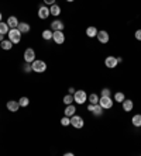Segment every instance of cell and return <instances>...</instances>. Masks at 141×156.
I'll list each match as a JSON object with an SVG mask.
<instances>
[{
    "label": "cell",
    "instance_id": "6da1fadb",
    "mask_svg": "<svg viewBox=\"0 0 141 156\" xmlns=\"http://www.w3.org/2000/svg\"><path fill=\"white\" fill-rule=\"evenodd\" d=\"M31 68H33V72L43 73L47 70V63L44 61H40V59H35V61L31 63Z\"/></svg>",
    "mask_w": 141,
    "mask_h": 156
},
{
    "label": "cell",
    "instance_id": "7a4b0ae2",
    "mask_svg": "<svg viewBox=\"0 0 141 156\" xmlns=\"http://www.w3.org/2000/svg\"><path fill=\"white\" fill-rule=\"evenodd\" d=\"M7 35H9V40H10L13 44H18L20 41H21L23 34L18 31V28H10V31H9Z\"/></svg>",
    "mask_w": 141,
    "mask_h": 156
},
{
    "label": "cell",
    "instance_id": "3957f363",
    "mask_svg": "<svg viewBox=\"0 0 141 156\" xmlns=\"http://www.w3.org/2000/svg\"><path fill=\"white\" fill-rule=\"evenodd\" d=\"M73 100H75V103H78V104H83L85 101H87V94L85 90H76L75 93H73Z\"/></svg>",
    "mask_w": 141,
    "mask_h": 156
},
{
    "label": "cell",
    "instance_id": "277c9868",
    "mask_svg": "<svg viewBox=\"0 0 141 156\" xmlns=\"http://www.w3.org/2000/svg\"><path fill=\"white\" fill-rule=\"evenodd\" d=\"M113 100L112 97H109V96H102V97H99V104L103 107V110H110L113 107Z\"/></svg>",
    "mask_w": 141,
    "mask_h": 156
},
{
    "label": "cell",
    "instance_id": "5b68a950",
    "mask_svg": "<svg viewBox=\"0 0 141 156\" xmlns=\"http://www.w3.org/2000/svg\"><path fill=\"white\" fill-rule=\"evenodd\" d=\"M52 40L55 41L57 45L64 44L65 42V34H64V31H52Z\"/></svg>",
    "mask_w": 141,
    "mask_h": 156
},
{
    "label": "cell",
    "instance_id": "8992f818",
    "mask_svg": "<svg viewBox=\"0 0 141 156\" xmlns=\"http://www.w3.org/2000/svg\"><path fill=\"white\" fill-rule=\"evenodd\" d=\"M71 125H72L73 128H78V129H79V128H82L83 125H85V122H83V118L80 115H72L71 117Z\"/></svg>",
    "mask_w": 141,
    "mask_h": 156
},
{
    "label": "cell",
    "instance_id": "52a82bcc",
    "mask_svg": "<svg viewBox=\"0 0 141 156\" xmlns=\"http://www.w3.org/2000/svg\"><path fill=\"white\" fill-rule=\"evenodd\" d=\"M24 61L27 63H33L35 61V52H34L33 48H27L24 51Z\"/></svg>",
    "mask_w": 141,
    "mask_h": 156
},
{
    "label": "cell",
    "instance_id": "ba28073f",
    "mask_svg": "<svg viewBox=\"0 0 141 156\" xmlns=\"http://www.w3.org/2000/svg\"><path fill=\"white\" fill-rule=\"evenodd\" d=\"M87 110L91 111V113H93L96 117H100L102 114H103V107H102L100 104H89L87 105Z\"/></svg>",
    "mask_w": 141,
    "mask_h": 156
},
{
    "label": "cell",
    "instance_id": "9c48e42d",
    "mask_svg": "<svg viewBox=\"0 0 141 156\" xmlns=\"http://www.w3.org/2000/svg\"><path fill=\"white\" fill-rule=\"evenodd\" d=\"M117 63H119V62H117L116 56H107V58L105 59V65L107 66L109 69H114L117 66Z\"/></svg>",
    "mask_w": 141,
    "mask_h": 156
},
{
    "label": "cell",
    "instance_id": "30bf717a",
    "mask_svg": "<svg viewBox=\"0 0 141 156\" xmlns=\"http://www.w3.org/2000/svg\"><path fill=\"white\" fill-rule=\"evenodd\" d=\"M50 9L47 7V6H41L40 9H38V17L41 18V20H45V18H48V16H50Z\"/></svg>",
    "mask_w": 141,
    "mask_h": 156
},
{
    "label": "cell",
    "instance_id": "8fae6325",
    "mask_svg": "<svg viewBox=\"0 0 141 156\" xmlns=\"http://www.w3.org/2000/svg\"><path fill=\"white\" fill-rule=\"evenodd\" d=\"M98 40L100 44H107L109 42V33L107 31H98Z\"/></svg>",
    "mask_w": 141,
    "mask_h": 156
},
{
    "label": "cell",
    "instance_id": "7c38bea8",
    "mask_svg": "<svg viewBox=\"0 0 141 156\" xmlns=\"http://www.w3.org/2000/svg\"><path fill=\"white\" fill-rule=\"evenodd\" d=\"M7 110L9 111H11V113H17V110L20 108V104H18V101H14V100H10V101H7Z\"/></svg>",
    "mask_w": 141,
    "mask_h": 156
},
{
    "label": "cell",
    "instance_id": "4fadbf2b",
    "mask_svg": "<svg viewBox=\"0 0 141 156\" xmlns=\"http://www.w3.org/2000/svg\"><path fill=\"white\" fill-rule=\"evenodd\" d=\"M64 23L59 21V20H55V21L51 23V30L52 31H64Z\"/></svg>",
    "mask_w": 141,
    "mask_h": 156
},
{
    "label": "cell",
    "instance_id": "5bb4252c",
    "mask_svg": "<svg viewBox=\"0 0 141 156\" xmlns=\"http://www.w3.org/2000/svg\"><path fill=\"white\" fill-rule=\"evenodd\" d=\"M17 28H18V31H20L21 34H27L30 30H31V27H30L28 23H18Z\"/></svg>",
    "mask_w": 141,
    "mask_h": 156
},
{
    "label": "cell",
    "instance_id": "9a60e30c",
    "mask_svg": "<svg viewBox=\"0 0 141 156\" xmlns=\"http://www.w3.org/2000/svg\"><path fill=\"white\" fill-rule=\"evenodd\" d=\"M7 26L10 27V28H17V26H18V20H17V17H14V16H11V17H9L7 18Z\"/></svg>",
    "mask_w": 141,
    "mask_h": 156
},
{
    "label": "cell",
    "instance_id": "2e32d148",
    "mask_svg": "<svg viewBox=\"0 0 141 156\" xmlns=\"http://www.w3.org/2000/svg\"><path fill=\"white\" fill-rule=\"evenodd\" d=\"M75 113H76V107L73 104H68L66 105V108H65V115L66 117H69V118H71V117L72 115H75Z\"/></svg>",
    "mask_w": 141,
    "mask_h": 156
},
{
    "label": "cell",
    "instance_id": "e0dca14e",
    "mask_svg": "<svg viewBox=\"0 0 141 156\" xmlns=\"http://www.w3.org/2000/svg\"><path fill=\"white\" fill-rule=\"evenodd\" d=\"M50 13H51L52 16H55V17H57V16L61 14V7H59V6H58L57 3L51 4V7H50Z\"/></svg>",
    "mask_w": 141,
    "mask_h": 156
},
{
    "label": "cell",
    "instance_id": "ac0fdd59",
    "mask_svg": "<svg viewBox=\"0 0 141 156\" xmlns=\"http://www.w3.org/2000/svg\"><path fill=\"white\" fill-rule=\"evenodd\" d=\"M0 48H3L4 51H10L11 48H13V42L10 40H3L0 42Z\"/></svg>",
    "mask_w": 141,
    "mask_h": 156
},
{
    "label": "cell",
    "instance_id": "d6986e66",
    "mask_svg": "<svg viewBox=\"0 0 141 156\" xmlns=\"http://www.w3.org/2000/svg\"><path fill=\"white\" fill-rule=\"evenodd\" d=\"M121 104H123V110L124 111H127V113H128V111H131V110H133V107H134V104H133V101H131V100H128V98H124V101L121 103Z\"/></svg>",
    "mask_w": 141,
    "mask_h": 156
},
{
    "label": "cell",
    "instance_id": "ffe728a7",
    "mask_svg": "<svg viewBox=\"0 0 141 156\" xmlns=\"http://www.w3.org/2000/svg\"><path fill=\"white\" fill-rule=\"evenodd\" d=\"M86 35L89 38H93V37L98 35V28L96 27H87L86 28Z\"/></svg>",
    "mask_w": 141,
    "mask_h": 156
},
{
    "label": "cell",
    "instance_id": "44dd1931",
    "mask_svg": "<svg viewBox=\"0 0 141 156\" xmlns=\"http://www.w3.org/2000/svg\"><path fill=\"white\" fill-rule=\"evenodd\" d=\"M131 124H133L134 127H141V114H135L131 118Z\"/></svg>",
    "mask_w": 141,
    "mask_h": 156
},
{
    "label": "cell",
    "instance_id": "7402d4cb",
    "mask_svg": "<svg viewBox=\"0 0 141 156\" xmlns=\"http://www.w3.org/2000/svg\"><path fill=\"white\" fill-rule=\"evenodd\" d=\"M9 31H10V27L7 26V23H2V21H0V34L6 35V34H9Z\"/></svg>",
    "mask_w": 141,
    "mask_h": 156
},
{
    "label": "cell",
    "instance_id": "603a6c76",
    "mask_svg": "<svg viewBox=\"0 0 141 156\" xmlns=\"http://www.w3.org/2000/svg\"><path fill=\"white\" fill-rule=\"evenodd\" d=\"M113 98H114V101H116V103H123V101H124V98H126V96H124V93L119 91V93H114Z\"/></svg>",
    "mask_w": 141,
    "mask_h": 156
},
{
    "label": "cell",
    "instance_id": "cb8c5ba5",
    "mask_svg": "<svg viewBox=\"0 0 141 156\" xmlns=\"http://www.w3.org/2000/svg\"><path fill=\"white\" fill-rule=\"evenodd\" d=\"M87 101L91 103V104H98L99 103V96L95 94V93H92V94L87 96Z\"/></svg>",
    "mask_w": 141,
    "mask_h": 156
},
{
    "label": "cell",
    "instance_id": "d4e9b609",
    "mask_svg": "<svg viewBox=\"0 0 141 156\" xmlns=\"http://www.w3.org/2000/svg\"><path fill=\"white\" fill-rule=\"evenodd\" d=\"M43 38L45 41H50L52 38V30H44L43 31Z\"/></svg>",
    "mask_w": 141,
    "mask_h": 156
},
{
    "label": "cell",
    "instance_id": "484cf974",
    "mask_svg": "<svg viewBox=\"0 0 141 156\" xmlns=\"http://www.w3.org/2000/svg\"><path fill=\"white\" fill-rule=\"evenodd\" d=\"M18 104H20V107H27V105L30 104L28 97H21L20 100H18Z\"/></svg>",
    "mask_w": 141,
    "mask_h": 156
},
{
    "label": "cell",
    "instance_id": "4316f807",
    "mask_svg": "<svg viewBox=\"0 0 141 156\" xmlns=\"http://www.w3.org/2000/svg\"><path fill=\"white\" fill-rule=\"evenodd\" d=\"M73 101H75V100H73V94H66L65 97H64V103H65L66 105H68V104H72Z\"/></svg>",
    "mask_w": 141,
    "mask_h": 156
},
{
    "label": "cell",
    "instance_id": "83f0119b",
    "mask_svg": "<svg viewBox=\"0 0 141 156\" xmlns=\"http://www.w3.org/2000/svg\"><path fill=\"white\" fill-rule=\"evenodd\" d=\"M61 125L62 127H68V125H71V118L69 117H62L61 118Z\"/></svg>",
    "mask_w": 141,
    "mask_h": 156
},
{
    "label": "cell",
    "instance_id": "f1b7e54d",
    "mask_svg": "<svg viewBox=\"0 0 141 156\" xmlns=\"http://www.w3.org/2000/svg\"><path fill=\"white\" fill-rule=\"evenodd\" d=\"M24 70L27 73L28 72H33V68H31V65H30V63H27V62H25V65H24Z\"/></svg>",
    "mask_w": 141,
    "mask_h": 156
},
{
    "label": "cell",
    "instance_id": "f546056e",
    "mask_svg": "<svg viewBox=\"0 0 141 156\" xmlns=\"http://www.w3.org/2000/svg\"><path fill=\"white\" fill-rule=\"evenodd\" d=\"M102 96H109V97H110V96H112V91L109 90V89H103V90H102Z\"/></svg>",
    "mask_w": 141,
    "mask_h": 156
},
{
    "label": "cell",
    "instance_id": "4dcf8cb0",
    "mask_svg": "<svg viewBox=\"0 0 141 156\" xmlns=\"http://www.w3.org/2000/svg\"><path fill=\"white\" fill-rule=\"evenodd\" d=\"M134 35H135V40L141 41V30H137V31H135V34H134Z\"/></svg>",
    "mask_w": 141,
    "mask_h": 156
},
{
    "label": "cell",
    "instance_id": "1f68e13d",
    "mask_svg": "<svg viewBox=\"0 0 141 156\" xmlns=\"http://www.w3.org/2000/svg\"><path fill=\"white\" fill-rule=\"evenodd\" d=\"M44 3H45V4H50V6H51V4L55 3V0H44Z\"/></svg>",
    "mask_w": 141,
    "mask_h": 156
},
{
    "label": "cell",
    "instance_id": "d6a6232c",
    "mask_svg": "<svg viewBox=\"0 0 141 156\" xmlns=\"http://www.w3.org/2000/svg\"><path fill=\"white\" fill-rule=\"evenodd\" d=\"M75 89H73V87H69V94H73V93H75Z\"/></svg>",
    "mask_w": 141,
    "mask_h": 156
},
{
    "label": "cell",
    "instance_id": "836d02e7",
    "mask_svg": "<svg viewBox=\"0 0 141 156\" xmlns=\"http://www.w3.org/2000/svg\"><path fill=\"white\" fill-rule=\"evenodd\" d=\"M3 40H4V35H3V34H0V42H2Z\"/></svg>",
    "mask_w": 141,
    "mask_h": 156
},
{
    "label": "cell",
    "instance_id": "e575fe53",
    "mask_svg": "<svg viewBox=\"0 0 141 156\" xmlns=\"http://www.w3.org/2000/svg\"><path fill=\"white\" fill-rule=\"evenodd\" d=\"M2 18H3V16H2V13H0V21H2Z\"/></svg>",
    "mask_w": 141,
    "mask_h": 156
},
{
    "label": "cell",
    "instance_id": "d590c367",
    "mask_svg": "<svg viewBox=\"0 0 141 156\" xmlns=\"http://www.w3.org/2000/svg\"><path fill=\"white\" fill-rule=\"evenodd\" d=\"M66 2H71V3H72V2H73V0H66Z\"/></svg>",
    "mask_w": 141,
    "mask_h": 156
}]
</instances>
